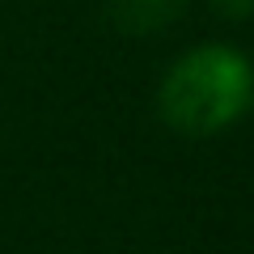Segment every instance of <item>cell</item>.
I'll return each instance as SVG.
<instances>
[{"label": "cell", "instance_id": "1", "mask_svg": "<svg viewBox=\"0 0 254 254\" xmlns=\"http://www.w3.org/2000/svg\"><path fill=\"white\" fill-rule=\"evenodd\" d=\"M254 106V64L237 47L203 43L182 51L157 85V115L178 136H216Z\"/></svg>", "mask_w": 254, "mask_h": 254}, {"label": "cell", "instance_id": "2", "mask_svg": "<svg viewBox=\"0 0 254 254\" xmlns=\"http://www.w3.org/2000/svg\"><path fill=\"white\" fill-rule=\"evenodd\" d=\"M182 9H187V0H106L110 26L127 38L161 34L170 21L182 17Z\"/></svg>", "mask_w": 254, "mask_h": 254}, {"label": "cell", "instance_id": "3", "mask_svg": "<svg viewBox=\"0 0 254 254\" xmlns=\"http://www.w3.org/2000/svg\"><path fill=\"white\" fill-rule=\"evenodd\" d=\"M208 4L220 13V17H229V21H246V17H254V0H208Z\"/></svg>", "mask_w": 254, "mask_h": 254}]
</instances>
